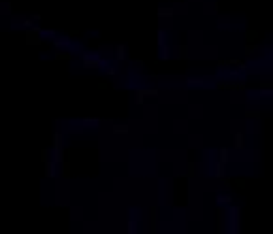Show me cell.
<instances>
[{
	"instance_id": "3957f363",
	"label": "cell",
	"mask_w": 273,
	"mask_h": 234,
	"mask_svg": "<svg viewBox=\"0 0 273 234\" xmlns=\"http://www.w3.org/2000/svg\"><path fill=\"white\" fill-rule=\"evenodd\" d=\"M45 173H47V177H56V162H45Z\"/></svg>"
},
{
	"instance_id": "5b68a950",
	"label": "cell",
	"mask_w": 273,
	"mask_h": 234,
	"mask_svg": "<svg viewBox=\"0 0 273 234\" xmlns=\"http://www.w3.org/2000/svg\"><path fill=\"white\" fill-rule=\"evenodd\" d=\"M66 45H68L66 38H58V41H56V47H66Z\"/></svg>"
},
{
	"instance_id": "6da1fadb",
	"label": "cell",
	"mask_w": 273,
	"mask_h": 234,
	"mask_svg": "<svg viewBox=\"0 0 273 234\" xmlns=\"http://www.w3.org/2000/svg\"><path fill=\"white\" fill-rule=\"evenodd\" d=\"M38 34H41V30L36 28V30H30V32H26V43L28 45H38L41 41H38Z\"/></svg>"
},
{
	"instance_id": "277c9868",
	"label": "cell",
	"mask_w": 273,
	"mask_h": 234,
	"mask_svg": "<svg viewBox=\"0 0 273 234\" xmlns=\"http://www.w3.org/2000/svg\"><path fill=\"white\" fill-rule=\"evenodd\" d=\"M62 175L68 179V175H71V168H68V164H62Z\"/></svg>"
},
{
	"instance_id": "7a4b0ae2",
	"label": "cell",
	"mask_w": 273,
	"mask_h": 234,
	"mask_svg": "<svg viewBox=\"0 0 273 234\" xmlns=\"http://www.w3.org/2000/svg\"><path fill=\"white\" fill-rule=\"evenodd\" d=\"M83 64H85V66H100V64H103V60H98V56L88 53V56L83 58Z\"/></svg>"
},
{
	"instance_id": "8992f818",
	"label": "cell",
	"mask_w": 273,
	"mask_h": 234,
	"mask_svg": "<svg viewBox=\"0 0 273 234\" xmlns=\"http://www.w3.org/2000/svg\"><path fill=\"white\" fill-rule=\"evenodd\" d=\"M56 58H58V60H68L71 56H68V53H64V51H62V53L58 51V56H56Z\"/></svg>"
},
{
	"instance_id": "52a82bcc",
	"label": "cell",
	"mask_w": 273,
	"mask_h": 234,
	"mask_svg": "<svg viewBox=\"0 0 273 234\" xmlns=\"http://www.w3.org/2000/svg\"><path fill=\"white\" fill-rule=\"evenodd\" d=\"M47 158H49V151H45V149H43V151H41V160H43V162H47Z\"/></svg>"
}]
</instances>
